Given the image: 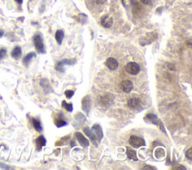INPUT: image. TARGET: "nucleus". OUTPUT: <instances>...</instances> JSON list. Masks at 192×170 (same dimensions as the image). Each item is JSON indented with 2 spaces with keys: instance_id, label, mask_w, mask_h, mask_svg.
I'll return each instance as SVG.
<instances>
[{
  "instance_id": "6ab92c4d",
  "label": "nucleus",
  "mask_w": 192,
  "mask_h": 170,
  "mask_svg": "<svg viewBox=\"0 0 192 170\" xmlns=\"http://www.w3.org/2000/svg\"><path fill=\"white\" fill-rule=\"evenodd\" d=\"M32 124L33 127L38 132H41L42 130V126H41L40 121L36 118H32Z\"/></svg>"
},
{
  "instance_id": "9d476101",
  "label": "nucleus",
  "mask_w": 192,
  "mask_h": 170,
  "mask_svg": "<svg viewBox=\"0 0 192 170\" xmlns=\"http://www.w3.org/2000/svg\"><path fill=\"white\" fill-rule=\"evenodd\" d=\"M106 65L111 71H115L118 68L119 63L117 60L114 58H109L106 61Z\"/></svg>"
},
{
  "instance_id": "393cba45",
  "label": "nucleus",
  "mask_w": 192,
  "mask_h": 170,
  "mask_svg": "<svg viewBox=\"0 0 192 170\" xmlns=\"http://www.w3.org/2000/svg\"><path fill=\"white\" fill-rule=\"evenodd\" d=\"M0 168L4 169H12L9 166L5 164V163H0Z\"/></svg>"
},
{
  "instance_id": "4468645a",
  "label": "nucleus",
  "mask_w": 192,
  "mask_h": 170,
  "mask_svg": "<svg viewBox=\"0 0 192 170\" xmlns=\"http://www.w3.org/2000/svg\"><path fill=\"white\" fill-rule=\"evenodd\" d=\"M11 56L12 58H14V59H19L22 56V49L20 46H17L14 48V50L11 52Z\"/></svg>"
},
{
  "instance_id": "bb28decb",
  "label": "nucleus",
  "mask_w": 192,
  "mask_h": 170,
  "mask_svg": "<svg viewBox=\"0 0 192 170\" xmlns=\"http://www.w3.org/2000/svg\"><path fill=\"white\" fill-rule=\"evenodd\" d=\"M92 1L94 3H95V4L101 5V4H103L104 2L106 0H92Z\"/></svg>"
},
{
  "instance_id": "4be33fe9",
  "label": "nucleus",
  "mask_w": 192,
  "mask_h": 170,
  "mask_svg": "<svg viewBox=\"0 0 192 170\" xmlns=\"http://www.w3.org/2000/svg\"><path fill=\"white\" fill-rule=\"evenodd\" d=\"M74 91H71V90H67V91H65V95L66 97L68 99H71L72 97L74 96Z\"/></svg>"
},
{
  "instance_id": "b1692460",
  "label": "nucleus",
  "mask_w": 192,
  "mask_h": 170,
  "mask_svg": "<svg viewBox=\"0 0 192 170\" xmlns=\"http://www.w3.org/2000/svg\"><path fill=\"white\" fill-rule=\"evenodd\" d=\"M186 157H187V158L189 159L190 161H191L192 160V148H190L188 149V151H186Z\"/></svg>"
},
{
  "instance_id": "f3484780",
  "label": "nucleus",
  "mask_w": 192,
  "mask_h": 170,
  "mask_svg": "<svg viewBox=\"0 0 192 170\" xmlns=\"http://www.w3.org/2000/svg\"><path fill=\"white\" fill-rule=\"evenodd\" d=\"M146 119H148L150 122L153 123V124H155V125H158V122H158V118L157 116H155V114H152V113L146 115Z\"/></svg>"
},
{
  "instance_id": "0eeeda50",
  "label": "nucleus",
  "mask_w": 192,
  "mask_h": 170,
  "mask_svg": "<svg viewBox=\"0 0 192 170\" xmlns=\"http://www.w3.org/2000/svg\"><path fill=\"white\" fill-rule=\"evenodd\" d=\"M76 138L77 139L78 142L80 143V145L83 146L84 148L88 147L89 145V142L86 138L84 136L82 133H80V132H76L75 133Z\"/></svg>"
},
{
  "instance_id": "ddd939ff",
  "label": "nucleus",
  "mask_w": 192,
  "mask_h": 170,
  "mask_svg": "<svg viewBox=\"0 0 192 170\" xmlns=\"http://www.w3.org/2000/svg\"><path fill=\"white\" fill-rule=\"evenodd\" d=\"M46 142H47V140L45 139L43 136H40L38 137L35 140V143H36V147H37L38 151H40L42 147L45 146L46 145Z\"/></svg>"
},
{
  "instance_id": "9b49d317",
  "label": "nucleus",
  "mask_w": 192,
  "mask_h": 170,
  "mask_svg": "<svg viewBox=\"0 0 192 170\" xmlns=\"http://www.w3.org/2000/svg\"><path fill=\"white\" fill-rule=\"evenodd\" d=\"M128 106L132 110H137L140 106V99L137 98V97L130 98L128 101Z\"/></svg>"
},
{
  "instance_id": "f8f14e48",
  "label": "nucleus",
  "mask_w": 192,
  "mask_h": 170,
  "mask_svg": "<svg viewBox=\"0 0 192 170\" xmlns=\"http://www.w3.org/2000/svg\"><path fill=\"white\" fill-rule=\"evenodd\" d=\"M73 64V62H72L71 60L70 59H63L62 60V61H60V62H59L58 64H57V65H56V69L57 70V71H61V72H63L64 71V65H72Z\"/></svg>"
},
{
  "instance_id": "423d86ee",
  "label": "nucleus",
  "mask_w": 192,
  "mask_h": 170,
  "mask_svg": "<svg viewBox=\"0 0 192 170\" xmlns=\"http://www.w3.org/2000/svg\"><path fill=\"white\" fill-rule=\"evenodd\" d=\"M92 130L93 131V133H95V135L96 136V138H97V140L98 142H100L103 138V131H102V128L99 124H94L92 128Z\"/></svg>"
},
{
  "instance_id": "7ed1b4c3",
  "label": "nucleus",
  "mask_w": 192,
  "mask_h": 170,
  "mask_svg": "<svg viewBox=\"0 0 192 170\" xmlns=\"http://www.w3.org/2000/svg\"><path fill=\"white\" fill-rule=\"evenodd\" d=\"M34 45L36 49V50L40 53H44L45 49L44 45L43 43L42 38L40 35H36L34 37Z\"/></svg>"
},
{
  "instance_id": "f03ea898",
  "label": "nucleus",
  "mask_w": 192,
  "mask_h": 170,
  "mask_svg": "<svg viewBox=\"0 0 192 170\" xmlns=\"http://www.w3.org/2000/svg\"><path fill=\"white\" fill-rule=\"evenodd\" d=\"M129 144L131 145L132 147L136 148L146 145L145 140L143 138L137 136H131L129 138Z\"/></svg>"
},
{
  "instance_id": "6e6552de",
  "label": "nucleus",
  "mask_w": 192,
  "mask_h": 170,
  "mask_svg": "<svg viewBox=\"0 0 192 170\" xmlns=\"http://www.w3.org/2000/svg\"><path fill=\"white\" fill-rule=\"evenodd\" d=\"M84 131L85 133V134L90 139V140L92 141V142L93 143L94 145L97 146V138H96V136L95 135V133H93V131L92 130V129H90L89 128L86 127V128H84Z\"/></svg>"
},
{
  "instance_id": "aec40b11",
  "label": "nucleus",
  "mask_w": 192,
  "mask_h": 170,
  "mask_svg": "<svg viewBox=\"0 0 192 170\" xmlns=\"http://www.w3.org/2000/svg\"><path fill=\"white\" fill-rule=\"evenodd\" d=\"M62 106L66 110L68 111L69 112H71L73 111V104H72L71 103H68L66 102L65 101H63L62 103Z\"/></svg>"
},
{
  "instance_id": "c85d7f7f",
  "label": "nucleus",
  "mask_w": 192,
  "mask_h": 170,
  "mask_svg": "<svg viewBox=\"0 0 192 170\" xmlns=\"http://www.w3.org/2000/svg\"><path fill=\"white\" fill-rule=\"evenodd\" d=\"M178 168L177 167H174V169H185V167H183V166H179V165H178Z\"/></svg>"
},
{
  "instance_id": "5701e85b",
  "label": "nucleus",
  "mask_w": 192,
  "mask_h": 170,
  "mask_svg": "<svg viewBox=\"0 0 192 170\" xmlns=\"http://www.w3.org/2000/svg\"><path fill=\"white\" fill-rule=\"evenodd\" d=\"M7 54V50L5 48L0 49V60H2Z\"/></svg>"
},
{
  "instance_id": "39448f33",
  "label": "nucleus",
  "mask_w": 192,
  "mask_h": 170,
  "mask_svg": "<svg viewBox=\"0 0 192 170\" xmlns=\"http://www.w3.org/2000/svg\"><path fill=\"white\" fill-rule=\"evenodd\" d=\"M121 89L125 93H130L131 91H132V89H133V87H134V85H133V83H132L131 81L130 80H124V81H122V83H121Z\"/></svg>"
},
{
  "instance_id": "412c9836",
  "label": "nucleus",
  "mask_w": 192,
  "mask_h": 170,
  "mask_svg": "<svg viewBox=\"0 0 192 170\" xmlns=\"http://www.w3.org/2000/svg\"><path fill=\"white\" fill-rule=\"evenodd\" d=\"M55 124H56V127H58V128H62V127H64V126L67 125V122L64 121L62 118H57L56 120H55Z\"/></svg>"
},
{
  "instance_id": "dca6fc26",
  "label": "nucleus",
  "mask_w": 192,
  "mask_h": 170,
  "mask_svg": "<svg viewBox=\"0 0 192 170\" xmlns=\"http://www.w3.org/2000/svg\"><path fill=\"white\" fill-rule=\"evenodd\" d=\"M35 57H36V54H35V52H29V53H28V54L26 55L25 57H24V60H23V63H24V65L28 66V65L30 63L32 59L33 58H35Z\"/></svg>"
},
{
  "instance_id": "1a4fd4ad",
  "label": "nucleus",
  "mask_w": 192,
  "mask_h": 170,
  "mask_svg": "<svg viewBox=\"0 0 192 170\" xmlns=\"http://www.w3.org/2000/svg\"><path fill=\"white\" fill-rule=\"evenodd\" d=\"M113 23V19L110 16L104 15L101 19V24L105 28H110Z\"/></svg>"
},
{
  "instance_id": "a878e982",
  "label": "nucleus",
  "mask_w": 192,
  "mask_h": 170,
  "mask_svg": "<svg viewBox=\"0 0 192 170\" xmlns=\"http://www.w3.org/2000/svg\"><path fill=\"white\" fill-rule=\"evenodd\" d=\"M141 1V2L143 3V4L144 5H151L152 3V1L153 0H140Z\"/></svg>"
},
{
  "instance_id": "f257e3e1",
  "label": "nucleus",
  "mask_w": 192,
  "mask_h": 170,
  "mask_svg": "<svg viewBox=\"0 0 192 170\" xmlns=\"http://www.w3.org/2000/svg\"><path fill=\"white\" fill-rule=\"evenodd\" d=\"M125 69L127 73H128L129 74H131V75H137V74H139V72L140 71L139 65L134 62L128 63L125 65Z\"/></svg>"
},
{
  "instance_id": "c756f323",
  "label": "nucleus",
  "mask_w": 192,
  "mask_h": 170,
  "mask_svg": "<svg viewBox=\"0 0 192 170\" xmlns=\"http://www.w3.org/2000/svg\"><path fill=\"white\" fill-rule=\"evenodd\" d=\"M14 1L19 5H22L23 4V2H24V0H14Z\"/></svg>"
},
{
  "instance_id": "cd10ccee",
  "label": "nucleus",
  "mask_w": 192,
  "mask_h": 170,
  "mask_svg": "<svg viewBox=\"0 0 192 170\" xmlns=\"http://www.w3.org/2000/svg\"><path fill=\"white\" fill-rule=\"evenodd\" d=\"M143 169H155V168H154V167H152L151 166H146Z\"/></svg>"
},
{
  "instance_id": "20e7f679",
  "label": "nucleus",
  "mask_w": 192,
  "mask_h": 170,
  "mask_svg": "<svg viewBox=\"0 0 192 170\" xmlns=\"http://www.w3.org/2000/svg\"><path fill=\"white\" fill-rule=\"evenodd\" d=\"M90 106H91V97L89 95H86L84 97L82 101V109L86 113L89 114Z\"/></svg>"
},
{
  "instance_id": "a211bd4d",
  "label": "nucleus",
  "mask_w": 192,
  "mask_h": 170,
  "mask_svg": "<svg viewBox=\"0 0 192 170\" xmlns=\"http://www.w3.org/2000/svg\"><path fill=\"white\" fill-rule=\"evenodd\" d=\"M55 38L59 44H61L62 42V40L64 38V32L62 30H57L55 35Z\"/></svg>"
},
{
  "instance_id": "2eb2a0df",
  "label": "nucleus",
  "mask_w": 192,
  "mask_h": 170,
  "mask_svg": "<svg viewBox=\"0 0 192 170\" xmlns=\"http://www.w3.org/2000/svg\"><path fill=\"white\" fill-rule=\"evenodd\" d=\"M126 155L127 156H128V157L129 159H131V160H132V161H138V158H137V152L134 150H133V149H131V148L129 147H127L126 148Z\"/></svg>"
},
{
  "instance_id": "7c9ffc66",
  "label": "nucleus",
  "mask_w": 192,
  "mask_h": 170,
  "mask_svg": "<svg viewBox=\"0 0 192 170\" xmlns=\"http://www.w3.org/2000/svg\"><path fill=\"white\" fill-rule=\"evenodd\" d=\"M3 35H4V32L2 31V29H0V38L3 37Z\"/></svg>"
}]
</instances>
